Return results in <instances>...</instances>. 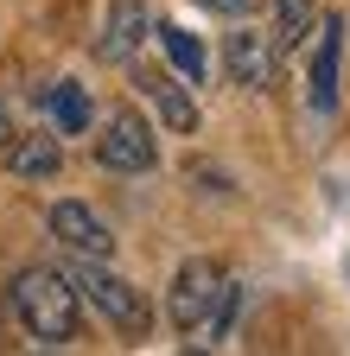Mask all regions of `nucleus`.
<instances>
[{
    "label": "nucleus",
    "mask_w": 350,
    "mask_h": 356,
    "mask_svg": "<svg viewBox=\"0 0 350 356\" xmlns=\"http://www.w3.org/2000/svg\"><path fill=\"white\" fill-rule=\"evenodd\" d=\"M51 356H58V343H51Z\"/></svg>",
    "instance_id": "nucleus-18"
},
{
    "label": "nucleus",
    "mask_w": 350,
    "mask_h": 356,
    "mask_svg": "<svg viewBox=\"0 0 350 356\" xmlns=\"http://www.w3.org/2000/svg\"><path fill=\"white\" fill-rule=\"evenodd\" d=\"M64 274H70V286L83 293V305H96L121 337H147V331H153V305H147V293H141L134 280H121L109 261H83V254H77Z\"/></svg>",
    "instance_id": "nucleus-2"
},
{
    "label": "nucleus",
    "mask_w": 350,
    "mask_h": 356,
    "mask_svg": "<svg viewBox=\"0 0 350 356\" xmlns=\"http://www.w3.org/2000/svg\"><path fill=\"white\" fill-rule=\"evenodd\" d=\"M274 64H280L274 32H261V26H230L223 32V70H230L236 89H248V96L274 89Z\"/></svg>",
    "instance_id": "nucleus-5"
},
{
    "label": "nucleus",
    "mask_w": 350,
    "mask_h": 356,
    "mask_svg": "<svg viewBox=\"0 0 350 356\" xmlns=\"http://www.w3.org/2000/svg\"><path fill=\"white\" fill-rule=\"evenodd\" d=\"M7 299L19 312V325L45 350L51 343L70 350L83 337V293L70 286V274H58V267H19V274L7 280Z\"/></svg>",
    "instance_id": "nucleus-1"
},
{
    "label": "nucleus",
    "mask_w": 350,
    "mask_h": 356,
    "mask_svg": "<svg viewBox=\"0 0 350 356\" xmlns=\"http://www.w3.org/2000/svg\"><path fill=\"white\" fill-rule=\"evenodd\" d=\"M153 38H159V51H166V64L179 70V83H204V44L185 32V26H153Z\"/></svg>",
    "instance_id": "nucleus-12"
},
{
    "label": "nucleus",
    "mask_w": 350,
    "mask_h": 356,
    "mask_svg": "<svg viewBox=\"0 0 350 356\" xmlns=\"http://www.w3.org/2000/svg\"><path fill=\"white\" fill-rule=\"evenodd\" d=\"M96 165L102 172H153L159 165V134L141 108H115L96 134Z\"/></svg>",
    "instance_id": "nucleus-3"
},
{
    "label": "nucleus",
    "mask_w": 350,
    "mask_h": 356,
    "mask_svg": "<svg viewBox=\"0 0 350 356\" xmlns=\"http://www.w3.org/2000/svg\"><path fill=\"white\" fill-rule=\"evenodd\" d=\"M45 229H51L70 254H83V261H109V254H115L109 222H102L90 204H77V197H58V204L45 210Z\"/></svg>",
    "instance_id": "nucleus-7"
},
{
    "label": "nucleus",
    "mask_w": 350,
    "mask_h": 356,
    "mask_svg": "<svg viewBox=\"0 0 350 356\" xmlns=\"http://www.w3.org/2000/svg\"><path fill=\"white\" fill-rule=\"evenodd\" d=\"M223 267H216L210 254H198V261H185L179 274H172V286H166V318L179 325V331H204V318H210V305H216V293H223Z\"/></svg>",
    "instance_id": "nucleus-4"
},
{
    "label": "nucleus",
    "mask_w": 350,
    "mask_h": 356,
    "mask_svg": "<svg viewBox=\"0 0 350 356\" xmlns=\"http://www.w3.org/2000/svg\"><path fill=\"white\" fill-rule=\"evenodd\" d=\"M147 38H153L147 0H109V13H102V26H96V58H102V64H134Z\"/></svg>",
    "instance_id": "nucleus-6"
},
{
    "label": "nucleus",
    "mask_w": 350,
    "mask_h": 356,
    "mask_svg": "<svg viewBox=\"0 0 350 356\" xmlns=\"http://www.w3.org/2000/svg\"><path fill=\"white\" fill-rule=\"evenodd\" d=\"M236 312H242V286H236V280H223V293H216V305H210V318H204V331H198V337L223 343V337H230V325H236Z\"/></svg>",
    "instance_id": "nucleus-14"
},
{
    "label": "nucleus",
    "mask_w": 350,
    "mask_h": 356,
    "mask_svg": "<svg viewBox=\"0 0 350 356\" xmlns=\"http://www.w3.org/2000/svg\"><path fill=\"white\" fill-rule=\"evenodd\" d=\"M38 102H45V115H51V134H83L90 127V96H83V83H70V76L45 83Z\"/></svg>",
    "instance_id": "nucleus-11"
},
{
    "label": "nucleus",
    "mask_w": 350,
    "mask_h": 356,
    "mask_svg": "<svg viewBox=\"0 0 350 356\" xmlns=\"http://www.w3.org/2000/svg\"><path fill=\"white\" fill-rule=\"evenodd\" d=\"M141 89L153 96V108H159V121H166L172 134H198V102H191V89H185V83H172V76L147 70Z\"/></svg>",
    "instance_id": "nucleus-10"
},
{
    "label": "nucleus",
    "mask_w": 350,
    "mask_h": 356,
    "mask_svg": "<svg viewBox=\"0 0 350 356\" xmlns=\"http://www.w3.org/2000/svg\"><path fill=\"white\" fill-rule=\"evenodd\" d=\"M337 70H344V13L319 19V44H312V70H305V102L312 115L337 108Z\"/></svg>",
    "instance_id": "nucleus-8"
},
{
    "label": "nucleus",
    "mask_w": 350,
    "mask_h": 356,
    "mask_svg": "<svg viewBox=\"0 0 350 356\" xmlns=\"http://www.w3.org/2000/svg\"><path fill=\"white\" fill-rule=\"evenodd\" d=\"M7 140H13V115L0 108V147H7Z\"/></svg>",
    "instance_id": "nucleus-16"
},
{
    "label": "nucleus",
    "mask_w": 350,
    "mask_h": 356,
    "mask_svg": "<svg viewBox=\"0 0 350 356\" xmlns=\"http://www.w3.org/2000/svg\"><path fill=\"white\" fill-rule=\"evenodd\" d=\"M179 356H210V350H179Z\"/></svg>",
    "instance_id": "nucleus-17"
},
{
    "label": "nucleus",
    "mask_w": 350,
    "mask_h": 356,
    "mask_svg": "<svg viewBox=\"0 0 350 356\" xmlns=\"http://www.w3.org/2000/svg\"><path fill=\"white\" fill-rule=\"evenodd\" d=\"M198 7H204V13H223V19H242L255 0H198Z\"/></svg>",
    "instance_id": "nucleus-15"
},
{
    "label": "nucleus",
    "mask_w": 350,
    "mask_h": 356,
    "mask_svg": "<svg viewBox=\"0 0 350 356\" xmlns=\"http://www.w3.org/2000/svg\"><path fill=\"white\" fill-rule=\"evenodd\" d=\"M13 178H58L64 172V134H13L7 147H0Z\"/></svg>",
    "instance_id": "nucleus-9"
},
{
    "label": "nucleus",
    "mask_w": 350,
    "mask_h": 356,
    "mask_svg": "<svg viewBox=\"0 0 350 356\" xmlns=\"http://www.w3.org/2000/svg\"><path fill=\"white\" fill-rule=\"evenodd\" d=\"M274 44L280 51H293V44H305V32H312V0H274Z\"/></svg>",
    "instance_id": "nucleus-13"
}]
</instances>
